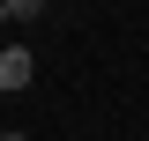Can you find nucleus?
Here are the masks:
<instances>
[{"instance_id": "f257e3e1", "label": "nucleus", "mask_w": 149, "mask_h": 141, "mask_svg": "<svg viewBox=\"0 0 149 141\" xmlns=\"http://www.w3.org/2000/svg\"><path fill=\"white\" fill-rule=\"evenodd\" d=\"M30 74H37L30 45H0V89H30Z\"/></svg>"}, {"instance_id": "7ed1b4c3", "label": "nucleus", "mask_w": 149, "mask_h": 141, "mask_svg": "<svg viewBox=\"0 0 149 141\" xmlns=\"http://www.w3.org/2000/svg\"><path fill=\"white\" fill-rule=\"evenodd\" d=\"M8 22H15V15H8V0H0V30H8Z\"/></svg>"}, {"instance_id": "f03ea898", "label": "nucleus", "mask_w": 149, "mask_h": 141, "mask_svg": "<svg viewBox=\"0 0 149 141\" xmlns=\"http://www.w3.org/2000/svg\"><path fill=\"white\" fill-rule=\"evenodd\" d=\"M37 8H45V0H8V15H15V22H30Z\"/></svg>"}, {"instance_id": "20e7f679", "label": "nucleus", "mask_w": 149, "mask_h": 141, "mask_svg": "<svg viewBox=\"0 0 149 141\" xmlns=\"http://www.w3.org/2000/svg\"><path fill=\"white\" fill-rule=\"evenodd\" d=\"M0 141H30V134H0Z\"/></svg>"}]
</instances>
